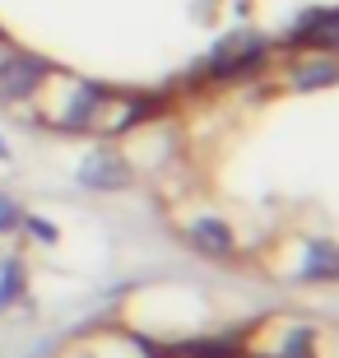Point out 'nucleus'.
Wrapping results in <instances>:
<instances>
[{
  "mask_svg": "<svg viewBox=\"0 0 339 358\" xmlns=\"http://www.w3.org/2000/svg\"><path fill=\"white\" fill-rule=\"evenodd\" d=\"M339 42V0H0V117L117 140L247 66Z\"/></svg>",
  "mask_w": 339,
  "mask_h": 358,
  "instance_id": "obj_2",
  "label": "nucleus"
},
{
  "mask_svg": "<svg viewBox=\"0 0 339 358\" xmlns=\"http://www.w3.org/2000/svg\"><path fill=\"white\" fill-rule=\"evenodd\" d=\"M112 149L209 270L284 293L339 284V42L237 70Z\"/></svg>",
  "mask_w": 339,
  "mask_h": 358,
  "instance_id": "obj_1",
  "label": "nucleus"
}]
</instances>
